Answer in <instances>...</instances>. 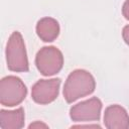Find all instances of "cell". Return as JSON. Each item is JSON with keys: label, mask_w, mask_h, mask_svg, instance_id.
Returning <instances> with one entry per match:
<instances>
[{"label": "cell", "mask_w": 129, "mask_h": 129, "mask_svg": "<svg viewBox=\"0 0 129 129\" xmlns=\"http://www.w3.org/2000/svg\"><path fill=\"white\" fill-rule=\"evenodd\" d=\"M96 89V81L93 75L83 69L73 71L67 78L62 95L67 103H73L80 98L91 95Z\"/></svg>", "instance_id": "6da1fadb"}, {"label": "cell", "mask_w": 129, "mask_h": 129, "mask_svg": "<svg viewBox=\"0 0 129 129\" xmlns=\"http://www.w3.org/2000/svg\"><path fill=\"white\" fill-rule=\"evenodd\" d=\"M6 62L11 72L25 73L29 71V62L23 37L19 31H14L9 36L6 44Z\"/></svg>", "instance_id": "7a4b0ae2"}, {"label": "cell", "mask_w": 129, "mask_h": 129, "mask_svg": "<svg viewBox=\"0 0 129 129\" xmlns=\"http://www.w3.org/2000/svg\"><path fill=\"white\" fill-rule=\"evenodd\" d=\"M27 95L23 81L16 76H6L0 81V103L4 107H14L21 104Z\"/></svg>", "instance_id": "3957f363"}, {"label": "cell", "mask_w": 129, "mask_h": 129, "mask_svg": "<svg viewBox=\"0 0 129 129\" xmlns=\"http://www.w3.org/2000/svg\"><path fill=\"white\" fill-rule=\"evenodd\" d=\"M35 66L42 76H53L63 67V54L56 46H43L35 55Z\"/></svg>", "instance_id": "277c9868"}, {"label": "cell", "mask_w": 129, "mask_h": 129, "mask_svg": "<svg viewBox=\"0 0 129 129\" xmlns=\"http://www.w3.org/2000/svg\"><path fill=\"white\" fill-rule=\"evenodd\" d=\"M102 107V101L97 97H93L74 105L70 109V117L75 122L99 121Z\"/></svg>", "instance_id": "5b68a950"}, {"label": "cell", "mask_w": 129, "mask_h": 129, "mask_svg": "<svg viewBox=\"0 0 129 129\" xmlns=\"http://www.w3.org/2000/svg\"><path fill=\"white\" fill-rule=\"evenodd\" d=\"M60 79H43L37 81L31 88L32 100L40 105H47L52 103L58 96Z\"/></svg>", "instance_id": "8992f818"}, {"label": "cell", "mask_w": 129, "mask_h": 129, "mask_svg": "<svg viewBox=\"0 0 129 129\" xmlns=\"http://www.w3.org/2000/svg\"><path fill=\"white\" fill-rule=\"evenodd\" d=\"M104 125L108 129L129 128V115L125 108L120 105H110L104 112Z\"/></svg>", "instance_id": "52a82bcc"}, {"label": "cell", "mask_w": 129, "mask_h": 129, "mask_svg": "<svg viewBox=\"0 0 129 129\" xmlns=\"http://www.w3.org/2000/svg\"><path fill=\"white\" fill-rule=\"evenodd\" d=\"M36 34L44 42H51L59 35L60 27L56 19L52 17H42L36 23Z\"/></svg>", "instance_id": "ba28073f"}, {"label": "cell", "mask_w": 129, "mask_h": 129, "mask_svg": "<svg viewBox=\"0 0 129 129\" xmlns=\"http://www.w3.org/2000/svg\"><path fill=\"white\" fill-rule=\"evenodd\" d=\"M24 109L22 107L15 110H0L1 129H21L24 126Z\"/></svg>", "instance_id": "9c48e42d"}, {"label": "cell", "mask_w": 129, "mask_h": 129, "mask_svg": "<svg viewBox=\"0 0 129 129\" xmlns=\"http://www.w3.org/2000/svg\"><path fill=\"white\" fill-rule=\"evenodd\" d=\"M122 37L127 45H129V24L125 25L122 29Z\"/></svg>", "instance_id": "30bf717a"}, {"label": "cell", "mask_w": 129, "mask_h": 129, "mask_svg": "<svg viewBox=\"0 0 129 129\" xmlns=\"http://www.w3.org/2000/svg\"><path fill=\"white\" fill-rule=\"evenodd\" d=\"M122 14L125 17V19L129 20V0H126L123 3V6H122Z\"/></svg>", "instance_id": "8fae6325"}, {"label": "cell", "mask_w": 129, "mask_h": 129, "mask_svg": "<svg viewBox=\"0 0 129 129\" xmlns=\"http://www.w3.org/2000/svg\"><path fill=\"white\" fill-rule=\"evenodd\" d=\"M28 128L29 129H31V128H48V125H46L45 123H42V122H40V121H35V122H33V123H31L29 126H28Z\"/></svg>", "instance_id": "7c38bea8"}, {"label": "cell", "mask_w": 129, "mask_h": 129, "mask_svg": "<svg viewBox=\"0 0 129 129\" xmlns=\"http://www.w3.org/2000/svg\"><path fill=\"white\" fill-rule=\"evenodd\" d=\"M74 127H95V128L98 127V128H100L101 126H100V125H97V124H96V125H90V124H89V125H76V126H74Z\"/></svg>", "instance_id": "4fadbf2b"}]
</instances>
